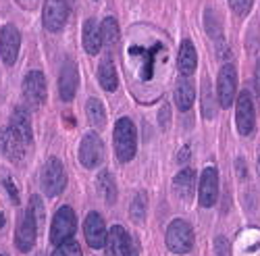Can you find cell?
I'll list each match as a JSON object with an SVG mask.
<instances>
[{"label":"cell","mask_w":260,"mask_h":256,"mask_svg":"<svg viewBox=\"0 0 260 256\" xmlns=\"http://www.w3.org/2000/svg\"><path fill=\"white\" fill-rule=\"evenodd\" d=\"M115 152L121 163H129L136 156V146H138V134H136V125L132 119L121 117L115 123Z\"/></svg>","instance_id":"cell-1"},{"label":"cell","mask_w":260,"mask_h":256,"mask_svg":"<svg viewBox=\"0 0 260 256\" xmlns=\"http://www.w3.org/2000/svg\"><path fill=\"white\" fill-rule=\"evenodd\" d=\"M77 229V219H75V212L71 206H60L54 215L52 221V229H50V240L52 244L60 246L64 242H69L73 238V233Z\"/></svg>","instance_id":"cell-2"},{"label":"cell","mask_w":260,"mask_h":256,"mask_svg":"<svg viewBox=\"0 0 260 256\" xmlns=\"http://www.w3.org/2000/svg\"><path fill=\"white\" fill-rule=\"evenodd\" d=\"M167 246L175 254H187L193 246V231L187 221L175 219L167 229Z\"/></svg>","instance_id":"cell-3"},{"label":"cell","mask_w":260,"mask_h":256,"mask_svg":"<svg viewBox=\"0 0 260 256\" xmlns=\"http://www.w3.org/2000/svg\"><path fill=\"white\" fill-rule=\"evenodd\" d=\"M67 185V173H64V167L58 158H48V163L42 169V187H44V194L54 198Z\"/></svg>","instance_id":"cell-4"},{"label":"cell","mask_w":260,"mask_h":256,"mask_svg":"<svg viewBox=\"0 0 260 256\" xmlns=\"http://www.w3.org/2000/svg\"><path fill=\"white\" fill-rule=\"evenodd\" d=\"M106 256H138V244L123 227L115 225L106 240Z\"/></svg>","instance_id":"cell-5"},{"label":"cell","mask_w":260,"mask_h":256,"mask_svg":"<svg viewBox=\"0 0 260 256\" xmlns=\"http://www.w3.org/2000/svg\"><path fill=\"white\" fill-rule=\"evenodd\" d=\"M69 19V5L67 0H46L42 21L48 31H60Z\"/></svg>","instance_id":"cell-6"},{"label":"cell","mask_w":260,"mask_h":256,"mask_svg":"<svg viewBox=\"0 0 260 256\" xmlns=\"http://www.w3.org/2000/svg\"><path fill=\"white\" fill-rule=\"evenodd\" d=\"M235 123H237V132L242 136H250L254 132L256 125V113H254V104L248 92H242L237 96V106H235Z\"/></svg>","instance_id":"cell-7"},{"label":"cell","mask_w":260,"mask_h":256,"mask_svg":"<svg viewBox=\"0 0 260 256\" xmlns=\"http://www.w3.org/2000/svg\"><path fill=\"white\" fill-rule=\"evenodd\" d=\"M36 236H38V223L31 215V210L23 212L17 225V233H15V246L19 252H29L36 244Z\"/></svg>","instance_id":"cell-8"},{"label":"cell","mask_w":260,"mask_h":256,"mask_svg":"<svg viewBox=\"0 0 260 256\" xmlns=\"http://www.w3.org/2000/svg\"><path fill=\"white\" fill-rule=\"evenodd\" d=\"M79 161L85 169H94L104 161V148L96 134H85L79 144Z\"/></svg>","instance_id":"cell-9"},{"label":"cell","mask_w":260,"mask_h":256,"mask_svg":"<svg viewBox=\"0 0 260 256\" xmlns=\"http://www.w3.org/2000/svg\"><path fill=\"white\" fill-rule=\"evenodd\" d=\"M216 90H219V102L221 106L229 109L235 100L237 92V73L233 65H223L219 71V79H216Z\"/></svg>","instance_id":"cell-10"},{"label":"cell","mask_w":260,"mask_h":256,"mask_svg":"<svg viewBox=\"0 0 260 256\" xmlns=\"http://www.w3.org/2000/svg\"><path fill=\"white\" fill-rule=\"evenodd\" d=\"M127 52H129V56H132L134 62H136V67H138V71H140V79H144V81L152 79V75H154V62H156V56H158V52H160L158 44H156V48L132 46Z\"/></svg>","instance_id":"cell-11"},{"label":"cell","mask_w":260,"mask_h":256,"mask_svg":"<svg viewBox=\"0 0 260 256\" xmlns=\"http://www.w3.org/2000/svg\"><path fill=\"white\" fill-rule=\"evenodd\" d=\"M0 152H3L9 161L13 163H21L25 158V152H27V144L21 140L11 127H5L0 130Z\"/></svg>","instance_id":"cell-12"},{"label":"cell","mask_w":260,"mask_h":256,"mask_svg":"<svg viewBox=\"0 0 260 256\" xmlns=\"http://www.w3.org/2000/svg\"><path fill=\"white\" fill-rule=\"evenodd\" d=\"M83 236H85L88 246L94 248V250H100V248L106 246L108 233H106V225H104V221H102V217L98 215V212H90V215L85 217Z\"/></svg>","instance_id":"cell-13"},{"label":"cell","mask_w":260,"mask_h":256,"mask_svg":"<svg viewBox=\"0 0 260 256\" xmlns=\"http://www.w3.org/2000/svg\"><path fill=\"white\" fill-rule=\"evenodd\" d=\"M198 198L202 206H212L219 198V173L214 167H206L202 171V179H200V189H198Z\"/></svg>","instance_id":"cell-14"},{"label":"cell","mask_w":260,"mask_h":256,"mask_svg":"<svg viewBox=\"0 0 260 256\" xmlns=\"http://www.w3.org/2000/svg\"><path fill=\"white\" fill-rule=\"evenodd\" d=\"M19 46H21V36L17 31L15 25H5L0 29V56L7 65H13L19 54Z\"/></svg>","instance_id":"cell-15"},{"label":"cell","mask_w":260,"mask_h":256,"mask_svg":"<svg viewBox=\"0 0 260 256\" xmlns=\"http://www.w3.org/2000/svg\"><path fill=\"white\" fill-rule=\"evenodd\" d=\"M23 96L29 104L38 106L46 100V79L40 71H29L23 79Z\"/></svg>","instance_id":"cell-16"},{"label":"cell","mask_w":260,"mask_h":256,"mask_svg":"<svg viewBox=\"0 0 260 256\" xmlns=\"http://www.w3.org/2000/svg\"><path fill=\"white\" fill-rule=\"evenodd\" d=\"M77 67H75V62L71 58L64 60V65L60 69V77H58V92H60V98L64 102H69L73 100L75 92H77Z\"/></svg>","instance_id":"cell-17"},{"label":"cell","mask_w":260,"mask_h":256,"mask_svg":"<svg viewBox=\"0 0 260 256\" xmlns=\"http://www.w3.org/2000/svg\"><path fill=\"white\" fill-rule=\"evenodd\" d=\"M81 40H83V48L88 54H98L102 46V31L96 19H85L83 29H81Z\"/></svg>","instance_id":"cell-18"},{"label":"cell","mask_w":260,"mask_h":256,"mask_svg":"<svg viewBox=\"0 0 260 256\" xmlns=\"http://www.w3.org/2000/svg\"><path fill=\"white\" fill-rule=\"evenodd\" d=\"M177 67H179V73L183 77L191 75L198 67V52L193 48V44L189 40H183L181 42V48H179V56H177Z\"/></svg>","instance_id":"cell-19"},{"label":"cell","mask_w":260,"mask_h":256,"mask_svg":"<svg viewBox=\"0 0 260 256\" xmlns=\"http://www.w3.org/2000/svg\"><path fill=\"white\" fill-rule=\"evenodd\" d=\"M11 130L23 140L25 144H29L31 142V121H29V115H27V111H23L21 106H17V109L13 111V115H11Z\"/></svg>","instance_id":"cell-20"},{"label":"cell","mask_w":260,"mask_h":256,"mask_svg":"<svg viewBox=\"0 0 260 256\" xmlns=\"http://www.w3.org/2000/svg\"><path fill=\"white\" fill-rule=\"evenodd\" d=\"M193 96H196V90H193V85L187 77H179L177 83H175V102H177V109L181 113L189 111L191 104H193Z\"/></svg>","instance_id":"cell-21"},{"label":"cell","mask_w":260,"mask_h":256,"mask_svg":"<svg viewBox=\"0 0 260 256\" xmlns=\"http://www.w3.org/2000/svg\"><path fill=\"white\" fill-rule=\"evenodd\" d=\"M193 185H196V171H193V169H183L181 173H177L175 179H173V187H175L177 196L183 198V200L191 198Z\"/></svg>","instance_id":"cell-22"},{"label":"cell","mask_w":260,"mask_h":256,"mask_svg":"<svg viewBox=\"0 0 260 256\" xmlns=\"http://www.w3.org/2000/svg\"><path fill=\"white\" fill-rule=\"evenodd\" d=\"M96 185H98V191L106 204L117 202V183H115V177L111 175V171H100Z\"/></svg>","instance_id":"cell-23"},{"label":"cell","mask_w":260,"mask_h":256,"mask_svg":"<svg viewBox=\"0 0 260 256\" xmlns=\"http://www.w3.org/2000/svg\"><path fill=\"white\" fill-rule=\"evenodd\" d=\"M98 81L100 85L106 90V92H115L117 85H119V75H117V69L111 60H102L100 67H98Z\"/></svg>","instance_id":"cell-24"},{"label":"cell","mask_w":260,"mask_h":256,"mask_svg":"<svg viewBox=\"0 0 260 256\" xmlns=\"http://www.w3.org/2000/svg\"><path fill=\"white\" fill-rule=\"evenodd\" d=\"M85 113H88L90 125H94L96 130H102V127L106 125V111H104V106L98 98L88 100V104H85Z\"/></svg>","instance_id":"cell-25"},{"label":"cell","mask_w":260,"mask_h":256,"mask_svg":"<svg viewBox=\"0 0 260 256\" xmlns=\"http://www.w3.org/2000/svg\"><path fill=\"white\" fill-rule=\"evenodd\" d=\"M100 31H102V42L106 46H117L119 44V25L113 17H106L100 25Z\"/></svg>","instance_id":"cell-26"},{"label":"cell","mask_w":260,"mask_h":256,"mask_svg":"<svg viewBox=\"0 0 260 256\" xmlns=\"http://www.w3.org/2000/svg\"><path fill=\"white\" fill-rule=\"evenodd\" d=\"M216 113V106H214V94L210 90L208 81L202 83V115L204 119H212Z\"/></svg>","instance_id":"cell-27"},{"label":"cell","mask_w":260,"mask_h":256,"mask_svg":"<svg viewBox=\"0 0 260 256\" xmlns=\"http://www.w3.org/2000/svg\"><path fill=\"white\" fill-rule=\"evenodd\" d=\"M146 206H148V200H146V194L144 191H138L134 202H132V219L136 223H142L144 217H146Z\"/></svg>","instance_id":"cell-28"},{"label":"cell","mask_w":260,"mask_h":256,"mask_svg":"<svg viewBox=\"0 0 260 256\" xmlns=\"http://www.w3.org/2000/svg\"><path fill=\"white\" fill-rule=\"evenodd\" d=\"M52 256H81V248H79V244L77 242H64V244H60L54 252H52Z\"/></svg>","instance_id":"cell-29"},{"label":"cell","mask_w":260,"mask_h":256,"mask_svg":"<svg viewBox=\"0 0 260 256\" xmlns=\"http://www.w3.org/2000/svg\"><path fill=\"white\" fill-rule=\"evenodd\" d=\"M252 3H254V0H229L233 13L240 15V17H246L252 11Z\"/></svg>","instance_id":"cell-30"},{"label":"cell","mask_w":260,"mask_h":256,"mask_svg":"<svg viewBox=\"0 0 260 256\" xmlns=\"http://www.w3.org/2000/svg\"><path fill=\"white\" fill-rule=\"evenodd\" d=\"M31 215L36 219L38 225H44V204H42L40 196H34L31 198Z\"/></svg>","instance_id":"cell-31"},{"label":"cell","mask_w":260,"mask_h":256,"mask_svg":"<svg viewBox=\"0 0 260 256\" xmlns=\"http://www.w3.org/2000/svg\"><path fill=\"white\" fill-rule=\"evenodd\" d=\"M3 183H5V189L9 191V196H11L13 204H19V189H17V185H15V183H13V181H11L9 177H7V179H5Z\"/></svg>","instance_id":"cell-32"},{"label":"cell","mask_w":260,"mask_h":256,"mask_svg":"<svg viewBox=\"0 0 260 256\" xmlns=\"http://www.w3.org/2000/svg\"><path fill=\"white\" fill-rule=\"evenodd\" d=\"M169 117H171V113H169V106L165 104V106H162V111L158 113V123H160V130H167V127H169Z\"/></svg>","instance_id":"cell-33"},{"label":"cell","mask_w":260,"mask_h":256,"mask_svg":"<svg viewBox=\"0 0 260 256\" xmlns=\"http://www.w3.org/2000/svg\"><path fill=\"white\" fill-rule=\"evenodd\" d=\"M214 244H216V246H214L216 256H227V242H225V238H216Z\"/></svg>","instance_id":"cell-34"},{"label":"cell","mask_w":260,"mask_h":256,"mask_svg":"<svg viewBox=\"0 0 260 256\" xmlns=\"http://www.w3.org/2000/svg\"><path fill=\"white\" fill-rule=\"evenodd\" d=\"M254 83H256V92L260 94V60H258L256 71H254Z\"/></svg>","instance_id":"cell-35"},{"label":"cell","mask_w":260,"mask_h":256,"mask_svg":"<svg viewBox=\"0 0 260 256\" xmlns=\"http://www.w3.org/2000/svg\"><path fill=\"white\" fill-rule=\"evenodd\" d=\"M237 171H240V177H244L246 175V163L240 158V161H237Z\"/></svg>","instance_id":"cell-36"},{"label":"cell","mask_w":260,"mask_h":256,"mask_svg":"<svg viewBox=\"0 0 260 256\" xmlns=\"http://www.w3.org/2000/svg\"><path fill=\"white\" fill-rule=\"evenodd\" d=\"M5 227V217H3V212H0V229Z\"/></svg>","instance_id":"cell-37"},{"label":"cell","mask_w":260,"mask_h":256,"mask_svg":"<svg viewBox=\"0 0 260 256\" xmlns=\"http://www.w3.org/2000/svg\"><path fill=\"white\" fill-rule=\"evenodd\" d=\"M258 177H260V156H258Z\"/></svg>","instance_id":"cell-38"},{"label":"cell","mask_w":260,"mask_h":256,"mask_svg":"<svg viewBox=\"0 0 260 256\" xmlns=\"http://www.w3.org/2000/svg\"><path fill=\"white\" fill-rule=\"evenodd\" d=\"M0 256H5V254H0Z\"/></svg>","instance_id":"cell-39"}]
</instances>
